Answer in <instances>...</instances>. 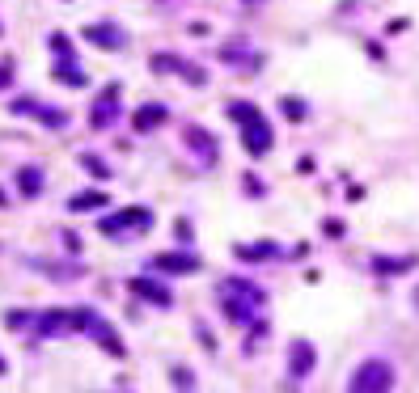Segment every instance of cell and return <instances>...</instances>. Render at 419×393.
<instances>
[{
    "instance_id": "obj_22",
    "label": "cell",
    "mask_w": 419,
    "mask_h": 393,
    "mask_svg": "<svg viewBox=\"0 0 419 393\" xmlns=\"http://www.w3.org/2000/svg\"><path fill=\"white\" fill-rule=\"evenodd\" d=\"M81 165L89 169V174H93V178H110V169H106L102 161H93V157H81Z\"/></svg>"
},
{
    "instance_id": "obj_3",
    "label": "cell",
    "mask_w": 419,
    "mask_h": 393,
    "mask_svg": "<svg viewBox=\"0 0 419 393\" xmlns=\"http://www.w3.org/2000/svg\"><path fill=\"white\" fill-rule=\"evenodd\" d=\"M51 51H56V77L60 81H68V85H81L85 77H81V72L77 68H72V60H77V55H72V42H68V34H51Z\"/></svg>"
},
{
    "instance_id": "obj_7",
    "label": "cell",
    "mask_w": 419,
    "mask_h": 393,
    "mask_svg": "<svg viewBox=\"0 0 419 393\" xmlns=\"http://www.w3.org/2000/svg\"><path fill=\"white\" fill-rule=\"evenodd\" d=\"M119 118V85H106V93L93 102V110H89V123L93 127H110V123Z\"/></svg>"
},
{
    "instance_id": "obj_5",
    "label": "cell",
    "mask_w": 419,
    "mask_h": 393,
    "mask_svg": "<svg viewBox=\"0 0 419 393\" xmlns=\"http://www.w3.org/2000/svg\"><path fill=\"white\" fill-rule=\"evenodd\" d=\"M153 271L157 275H191V271H200V258L182 254V250H169V254H157L153 258Z\"/></svg>"
},
{
    "instance_id": "obj_15",
    "label": "cell",
    "mask_w": 419,
    "mask_h": 393,
    "mask_svg": "<svg viewBox=\"0 0 419 393\" xmlns=\"http://www.w3.org/2000/svg\"><path fill=\"white\" fill-rule=\"evenodd\" d=\"M229 118H237L241 127H246V123H259V118H263V110H259V106H250V102H229Z\"/></svg>"
},
{
    "instance_id": "obj_16",
    "label": "cell",
    "mask_w": 419,
    "mask_h": 393,
    "mask_svg": "<svg viewBox=\"0 0 419 393\" xmlns=\"http://www.w3.org/2000/svg\"><path fill=\"white\" fill-rule=\"evenodd\" d=\"M102 203H106V190H85V194H77L68 207H72V212H89V207H102Z\"/></svg>"
},
{
    "instance_id": "obj_1",
    "label": "cell",
    "mask_w": 419,
    "mask_h": 393,
    "mask_svg": "<svg viewBox=\"0 0 419 393\" xmlns=\"http://www.w3.org/2000/svg\"><path fill=\"white\" fill-rule=\"evenodd\" d=\"M216 292H220V309H225L233 322H250V326H254L259 313H263V305H267L263 288L250 283V279H225Z\"/></svg>"
},
{
    "instance_id": "obj_20",
    "label": "cell",
    "mask_w": 419,
    "mask_h": 393,
    "mask_svg": "<svg viewBox=\"0 0 419 393\" xmlns=\"http://www.w3.org/2000/svg\"><path fill=\"white\" fill-rule=\"evenodd\" d=\"M182 77H187L191 85H208V72H204L200 64H182Z\"/></svg>"
},
{
    "instance_id": "obj_2",
    "label": "cell",
    "mask_w": 419,
    "mask_h": 393,
    "mask_svg": "<svg viewBox=\"0 0 419 393\" xmlns=\"http://www.w3.org/2000/svg\"><path fill=\"white\" fill-rule=\"evenodd\" d=\"M390 389H394V368L385 359H364L348 385V393H390Z\"/></svg>"
},
{
    "instance_id": "obj_23",
    "label": "cell",
    "mask_w": 419,
    "mask_h": 393,
    "mask_svg": "<svg viewBox=\"0 0 419 393\" xmlns=\"http://www.w3.org/2000/svg\"><path fill=\"white\" fill-rule=\"evenodd\" d=\"M174 381H178V389H195V381H191V372H182V368H174Z\"/></svg>"
},
{
    "instance_id": "obj_25",
    "label": "cell",
    "mask_w": 419,
    "mask_h": 393,
    "mask_svg": "<svg viewBox=\"0 0 419 393\" xmlns=\"http://www.w3.org/2000/svg\"><path fill=\"white\" fill-rule=\"evenodd\" d=\"M9 81H13V68H9V64H5V68H0V89H5V85H9Z\"/></svg>"
},
{
    "instance_id": "obj_14",
    "label": "cell",
    "mask_w": 419,
    "mask_h": 393,
    "mask_svg": "<svg viewBox=\"0 0 419 393\" xmlns=\"http://www.w3.org/2000/svg\"><path fill=\"white\" fill-rule=\"evenodd\" d=\"M38 322H43V326H38L43 334H60V330H68V326H72V313H60V309H51V313H43Z\"/></svg>"
},
{
    "instance_id": "obj_24",
    "label": "cell",
    "mask_w": 419,
    "mask_h": 393,
    "mask_svg": "<svg viewBox=\"0 0 419 393\" xmlns=\"http://www.w3.org/2000/svg\"><path fill=\"white\" fill-rule=\"evenodd\" d=\"M322 229H326V237H339V233H343V225H339V220H326Z\"/></svg>"
},
{
    "instance_id": "obj_13",
    "label": "cell",
    "mask_w": 419,
    "mask_h": 393,
    "mask_svg": "<svg viewBox=\"0 0 419 393\" xmlns=\"http://www.w3.org/2000/svg\"><path fill=\"white\" fill-rule=\"evenodd\" d=\"M237 254L246 262H267V258H276L280 254V245L276 241H259V245H237Z\"/></svg>"
},
{
    "instance_id": "obj_19",
    "label": "cell",
    "mask_w": 419,
    "mask_h": 393,
    "mask_svg": "<svg viewBox=\"0 0 419 393\" xmlns=\"http://www.w3.org/2000/svg\"><path fill=\"white\" fill-rule=\"evenodd\" d=\"M241 55H246L241 42H225V47H220V60H225V64H246ZM246 68H250V64H246Z\"/></svg>"
},
{
    "instance_id": "obj_18",
    "label": "cell",
    "mask_w": 419,
    "mask_h": 393,
    "mask_svg": "<svg viewBox=\"0 0 419 393\" xmlns=\"http://www.w3.org/2000/svg\"><path fill=\"white\" fill-rule=\"evenodd\" d=\"M17 186L26 190V194H38V186H43V174H38V169H21V174H17Z\"/></svg>"
},
{
    "instance_id": "obj_8",
    "label": "cell",
    "mask_w": 419,
    "mask_h": 393,
    "mask_svg": "<svg viewBox=\"0 0 419 393\" xmlns=\"http://www.w3.org/2000/svg\"><path fill=\"white\" fill-rule=\"evenodd\" d=\"M85 38L106 47V51H119V47H128V34H123L119 26H110V21H93V26H85Z\"/></svg>"
},
{
    "instance_id": "obj_4",
    "label": "cell",
    "mask_w": 419,
    "mask_h": 393,
    "mask_svg": "<svg viewBox=\"0 0 419 393\" xmlns=\"http://www.w3.org/2000/svg\"><path fill=\"white\" fill-rule=\"evenodd\" d=\"M149 220H153V212H149V207H128V212H115V216H106L97 229H102L106 237H119L128 225H132V229H149Z\"/></svg>"
},
{
    "instance_id": "obj_17",
    "label": "cell",
    "mask_w": 419,
    "mask_h": 393,
    "mask_svg": "<svg viewBox=\"0 0 419 393\" xmlns=\"http://www.w3.org/2000/svg\"><path fill=\"white\" fill-rule=\"evenodd\" d=\"M153 72H182V60L174 51H161V55H153Z\"/></svg>"
},
{
    "instance_id": "obj_26",
    "label": "cell",
    "mask_w": 419,
    "mask_h": 393,
    "mask_svg": "<svg viewBox=\"0 0 419 393\" xmlns=\"http://www.w3.org/2000/svg\"><path fill=\"white\" fill-rule=\"evenodd\" d=\"M0 372H5V359H0Z\"/></svg>"
},
{
    "instance_id": "obj_9",
    "label": "cell",
    "mask_w": 419,
    "mask_h": 393,
    "mask_svg": "<svg viewBox=\"0 0 419 393\" xmlns=\"http://www.w3.org/2000/svg\"><path fill=\"white\" fill-rule=\"evenodd\" d=\"M128 288H132V292H140V296L149 301V305H161V309H169V305H174L169 288H165V283H157V279H149V275H136Z\"/></svg>"
},
{
    "instance_id": "obj_12",
    "label": "cell",
    "mask_w": 419,
    "mask_h": 393,
    "mask_svg": "<svg viewBox=\"0 0 419 393\" xmlns=\"http://www.w3.org/2000/svg\"><path fill=\"white\" fill-rule=\"evenodd\" d=\"M187 144H191V149H200V161H204V165L216 161V140H212L204 127H191V131H187Z\"/></svg>"
},
{
    "instance_id": "obj_10",
    "label": "cell",
    "mask_w": 419,
    "mask_h": 393,
    "mask_svg": "<svg viewBox=\"0 0 419 393\" xmlns=\"http://www.w3.org/2000/svg\"><path fill=\"white\" fill-rule=\"evenodd\" d=\"M288 372H292V377H309V372H313V342L297 338V342L288 347Z\"/></svg>"
},
{
    "instance_id": "obj_21",
    "label": "cell",
    "mask_w": 419,
    "mask_h": 393,
    "mask_svg": "<svg viewBox=\"0 0 419 393\" xmlns=\"http://www.w3.org/2000/svg\"><path fill=\"white\" fill-rule=\"evenodd\" d=\"M280 106H284V114H288V118H305V102H297V97H284Z\"/></svg>"
},
{
    "instance_id": "obj_11",
    "label": "cell",
    "mask_w": 419,
    "mask_h": 393,
    "mask_svg": "<svg viewBox=\"0 0 419 393\" xmlns=\"http://www.w3.org/2000/svg\"><path fill=\"white\" fill-rule=\"evenodd\" d=\"M169 118V110L161 106V102H144L136 114H132V123H136V131H157L161 123Z\"/></svg>"
},
{
    "instance_id": "obj_6",
    "label": "cell",
    "mask_w": 419,
    "mask_h": 393,
    "mask_svg": "<svg viewBox=\"0 0 419 393\" xmlns=\"http://www.w3.org/2000/svg\"><path fill=\"white\" fill-rule=\"evenodd\" d=\"M241 140H246V153H250V157L271 153V144H276V136H271V123H267V118L246 123V127H241Z\"/></svg>"
}]
</instances>
